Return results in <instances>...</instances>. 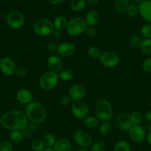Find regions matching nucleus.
Returning <instances> with one entry per match:
<instances>
[{
    "label": "nucleus",
    "mask_w": 151,
    "mask_h": 151,
    "mask_svg": "<svg viewBox=\"0 0 151 151\" xmlns=\"http://www.w3.org/2000/svg\"><path fill=\"white\" fill-rule=\"evenodd\" d=\"M1 125L10 131H22L28 125V119L25 113L13 110L6 112L0 119Z\"/></svg>",
    "instance_id": "obj_1"
},
{
    "label": "nucleus",
    "mask_w": 151,
    "mask_h": 151,
    "mask_svg": "<svg viewBox=\"0 0 151 151\" xmlns=\"http://www.w3.org/2000/svg\"><path fill=\"white\" fill-rule=\"evenodd\" d=\"M25 115L32 123H41L47 118L45 108L38 102H31L25 109Z\"/></svg>",
    "instance_id": "obj_2"
},
{
    "label": "nucleus",
    "mask_w": 151,
    "mask_h": 151,
    "mask_svg": "<svg viewBox=\"0 0 151 151\" xmlns=\"http://www.w3.org/2000/svg\"><path fill=\"white\" fill-rule=\"evenodd\" d=\"M113 109L108 100H99L95 108V116L101 122H107L112 118Z\"/></svg>",
    "instance_id": "obj_3"
},
{
    "label": "nucleus",
    "mask_w": 151,
    "mask_h": 151,
    "mask_svg": "<svg viewBox=\"0 0 151 151\" xmlns=\"http://www.w3.org/2000/svg\"><path fill=\"white\" fill-rule=\"evenodd\" d=\"M59 82L58 73L48 70L44 72L39 78V86L44 91H50L53 89Z\"/></svg>",
    "instance_id": "obj_4"
},
{
    "label": "nucleus",
    "mask_w": 151,
    "mask_h": 151,
    "mask_svg": "<svg viewBox=\"0 0 151 151\" xmlns=\"http://www.w3.org/2000/svg\"><path fill=\"white\" fill-rule=\"evenodd\" d=\"M87 27L85 20L81 17H74L68 22L67 32L71 36H78L85 32Z\"/></svg>",
    "instance_id": "obj_5"
},
{
    "label": "nucleus",
    "mask_w": 151,
    "mask_h": 151,
    "mask_svg": "<svg viewBox=\"0 0 151 151\" xmlns=\"http://www.w3.org/2000/svg\"><path fill=\"white\" fill-rule=\"evenodd\" d=\"M54 30L53 22L46 18L37 19L33 24V31L38 36H47Z\"/></svg>",
    "instance_id": "obj_6"
},
{
    "label": "nucleus",
    "mask_w": 151,
    "mask_h": 151,
    "mask_svg": "<svg viewBox=\"0 0 151 151\" xmlns=\"http://www.w3.org/2000/svg\"><path fill=\"white\" fill-rule=\"evenodd\" d=\"M99 61L104 67L113 68L119 63L120 58L116 52L108 50L102 53Z\"/></svg>",
    "instance_id": "obj_7"
},
{
    "label": "nucleus",
    "mask_w": 151,
    "mask_h": 151,
    "mask_svg": "<svg viewBox=\"0 0 151 151\" xmlns=\"http://www.w3.org/2000/svg\"><path fill=\"white\" fill-rule=\"evenodd\" d=\"M6 21L9 27L14 29H19L24 26L25 17L21 12L13 10L7 14Z\"/></svg>",
    "instance_id": "obj_8"
},
{
    "label": "nucleus",
    "mask_w": 151,
    "mask_h": 151,
    "mask_svg": "<svg viewBox=\"0 0 151 151\" xmlns=\"http://www.w3.org/2000/svg\"><path fill=\"white\" fill-rule=\"evenodd\" d=\"M71 111L76 119L84 120L89 114V107L87 103L83 100L73 102L71 106Z\"/></svg>",
    "instance_id": "obj_9"
},
{
    "label": "nucleus",
    "mask_w": 151,
    "mask_h": 151,
    "mask_svg": "<svg viewBox=\"0 0 151 151\" xmlns=\"http://www.w3.org/2000/svg\"><path fill=\"white\" fill-rule=\"evenodd\" d=\"M73 140L78 146L87 149L93 144V139L90 134L84 131H76L73 134Z\"/></svg>",
    "instance_id": "obj_10"
},
{
    "label": "nucleus",
    "mask_w": 151,
    "mask_h": 151,
    "mask_svg": "<svg viewBox=\"0 0 151 151\" xmlns=\"http://www.w3.org/2000/svg\"><path fill=\"white\" fill-rule=\"evenodd\" d=\"M129 137L132 142L136 144L142 143L146 138V132L142 126L133 125L129 130Z\"/></svg>",
    "instance_id": "obj_11"
},
{
    "label": "nucleus",
    "mask_w": 151,
    "mask_h": 151,
    "mask_svg": "<svg viewBox=\"0 0 151 151\" xmlns=\"http://www.w3.org/2000/svg\"><path fill=\"white\" fill-rule=\"evenodd\" d=\"M16 69V63L12 58L4 57L0 60V70L4 75L12 76L15 75Z\"/></svg>",
    "instance_id": "obj_12"
},
{
    "label": "nucleus",
    "mask_w": 151,
    "mask_h": 151,
    "mask_svg": "<svg viewBox=\"0 0 151 151\" xmlns=\"http://www.w3.org/2000/svg\"><path fill=\"white\" fill-rule=\"evenodd\" d=\"M86 95V88L81 84H75L70 88L68 96L73 102L80 101L84 99Z\"/></svg>",
    "instance_id": "obj_13"
},
{
    "label": "nucleus",
    "mask_w": 151,
    "mask_h": 151,
    "mask_svg": "<svg viewBox=\"0 0 151 151\" xmlns=\"http://www.w3.org/2000/svg\"><path fill=\"white\" fill-rule=\"evenodd\" d=\"M115 124L118 129L124 132L129 131L130 128L133 126L130 122V114L126 112L120 113L117 115L115 117Z\"/></svg>",
    "instance_id": "obj_14"
},
{
    "label": "nucleus",
    "mask_w": 151,
    "mask_h": 151,
    "mask_svg": "<svg viewBox=\"0 0 151 151\" xmlns=\"http://www.w3.org/2000/svg\"><path fill=\"white\" fill-rule=\"evenodd\" d=\"M76 46L70 42H63L58 45L57 51L59 57L68 58L72 56L76 52Z\"/></svg>",
    "instance_id": "obj_15"
},
{
    "label": "nucleus",
    "mask_w": 151,
    "mask_h": 151,
    "mask_svg": "<svg viewBox=\"0 0 151 151\" xmlns=\"http://www.w3.org/2000/svg\"><path fill=\"white\" fill-rule=\"evenodd\" d=\"M47 64L50 71L58 74L63 69V61L62 58L56 55H51L49 56L47 60Z\"/></svg>",
    "instance_id": "obj_16"
},
{
    "label": "nucleus",
    "mask_w": 151,
    "mask_h": 151,
    "mask_svg": "<svg viewBox=\"0 0 151 151\" xmlns=\"http://www.w3.org/2000/svg\"><path fill=\"white\" fill-rule=\"evenodd\" d=\"M139 9L142 17L145 21L151 23V1L149 0L142 1L139 4Z\"/></svg>",
    "instance_id": "obj_17"
},
{
    "label": "nucleus",
    "mask_w": 151,
    "mask_h": 151,
    "mask_svg": "<svg viewBox=\"0 0 151 151\" xmlns=\"http://www.w3.org/2000/svg\"><path fill=\"white\" fill-rule=\"evenodd\" d=\"M16 99L19 103L22 104H29L31 102H33V95L32 92L26 88H22L20 89L16 94Z\"/></svg>",
    "instance_id": "obj_18"
},
{
    "label": "nucleus",
    "mask_w": 151,
    "mask_h": 151,
    "mask_svg": "<svg viewBox=\"0 0 151 151\" xmlns=\"http://www.w3.org/2000/svg\"><path fill=\"white\" fill-rule=\"evenodd\" d=\"M53 148L56 151H71L72 144L68 139L61 138L56 140Z\"/></svg>",
    "instance_id": "obj_19"
},
{
    "label": "nucleus",
    "mask_w": 151,
    "mask_h": 151,
    "mask_svg": "<svg viewBox=\"0 0 151 151\" xmlns=\"http://www.w3.org/2000/svg\"><path fill=\"white\" fill-rule=\"evenodd\" d=\"M100 16L99 13L96 10H90L86 15L85 22L88 27H95L99 22Z\"/></svg>",
    "instance_id": "obj_20"
},
{
    "label": "nucleus",
    "mask_w": 151,
    "mask_h": 151,
    "mask_svg": "<svg viewBox=\"0 0 151 151\" xmlns=\"http://www.w3.org/2000/svg\"><path fill=\"white\" fill-rule=\"evenodd\" d=\"M130 4L129 0H115L114 10L118 13H126Z\"/></svg>",
    "instance_id": "obj_21"
},
{
    "label": "nucleus",
    "mask_w": 151,
    "mask_h": 151,
    "mask_svg": "<svg viewBox=\"0 0 151 151\" xmlns=\"http://www.w3.org/2000/svg\"><path fill=\"white\" fill-rule=\"evenodd\" d=\"M68 20H67L66 17L64 16H59L54 19L53 24V27H54L55 29H58V30L63 31L68 26Z\"/></svg>",
    "instance_id": "obj_22"
},
{
    "label": "nucleus",
    "mask_w": 151,
    "mask_h": 151,
    "mask_svg": "<svg viewBox=\"0 0 151 151\" xmlns=\"http://www.w3.org/2000/svg\"><path fill=\"white\" fill-rule=\"evenodd\" d=\"M58 75H59V80H62V81H65V82H68L73 78L74 72L70 68H63Z\"/></svg>",
    "instance_id": "obj_23"
},
{
    "label": "nucleus",
    "mask_w": 151,
    "mask_h": 151,
    "mask_svg": "<svg viewBox=\"0 0 151 151\" xmlns=\"http://www.w3.org/2000/svg\"><path fill=\"white\" fill-rule=\"evenodd\" d=\"M87 4L86 0H71L70 7L75 12H79L84 10Z\"/></svg>",
    "instance_id": "obj_24"
},
{
    "label": "nucleus",
    "mask_w": 151,
    "mask_h": 151,
    "mask_svg": "<svg viewBox=\"0 0 151 151\" xmlns=\"http://www.w3.org/2000/svg\"><path fill=\"white\" fill-rule=\"evenodd\" d=\"M41 141H42L45 148H50V147H54L55 144H56V139L53 134H46L44 135Z\"/></svg>",
    "instance_id": "obj_25"
},
{
    "label": "nucleus",
    "mask_w": 151,
    "mask_h": 151,
    "mask_svg": "<svg viewBox=\"0 0 151 151\" xmlns=\"http://www.w3.org/2000/svg\"><path fill=\"white\" fill-rule=\"evenodd\" d=\"M99 119L95 116H87L85 119L83 120L84 125L87 128L93 129V128H97L99 125Z\"/></svg>",
    "instance_id": "obj_26"
},
{
    "label": "nucleus",
    "mask_w": 151,
    "mask_h": 151,
    "mask_svg": "<svg viewBox=\"0 0 151 151\" xmlns=\"http://www.w3.org/2000/svg\"><path fill=\"white\" fill-rule=\"evenodd\" d=\"M140 50L145 55H151V38H144L142 40Z\"/></svg>",
    "instance_id": "obj_27"
},
{
    "label": "nucleus",
    "mask_w": 151,
    "mask_h": 151,
    "mask_svg": "<svg viewBox=\"0 0 151 151\" xmlns=\"http://www.w3.org/2000/svg\"><path fill=\"white\" fill-rule=\"evenodd\" d=\"M102 53L100 49L96 46H91L87 50V55L93 60H98L100 58Z\"/></svg>",
    "instance_id": "obj_28"
},
{
    "label": "nucleus",
    "mask_w": 151,
    "mask_h": 151,
    "mask_svg": "<svg viewBox=\"0 0 151 151\" xmlns=\"http://www.w3.org/2000/svg\"><path fill=\"white\" fill-rule=\"evenodd\" d=\"M113 151H131L130 145L125 140H120L115 143Z\"/></svg>",
    "instance_id": "obj_29"
},
{
    "label": "nucleus",
    "mask_w": 151,
    "mask_h": 151,
    "mask_svg": "<svg viewBox=\"0 0 151 151\" xmlns=\"http://www.w3.org/2000/svg\"><path fill=\"white\" fill-rule=\"evenodd\" d=\"M111 130H112V126L109 121L104 122L99 126V133L103 137H106V136L109 135L110 133L111 132Z\"/></svg>",
    "instance_id": "obj_30"
},
{
    "label": "nucleus",
    "mask_w": 151,
    "mask_h": 151,
    "mask_svg": "<svg viewBox=\"0 0 151 151\" xmlns=\"http://www.w3.org/2000/svg\"><path fill=\"white\" fill-rule=\"evenodd\" d=\"M130 122L132 125H139L142 120V115L139 111H133L130 114Z\"/></svg>",
    "instance_id": "obj_31"
},
{
    "label": "nucleus",
    "mask_w": 151,
    "mask_h": 151,
    "mask_svg": "<svg viewBox=\"0 0 151 151\" xmlns=\"http://www.w3.org/2000/svg\"><path fill=\"white\" fill-rule=\"evenodd\" d=\"M9 137H10V141L13 143H16V144L20 143L24 138L21 131H12Z\"/></svg>",
    "instance_id": "obj_32"
},
{
    "label": "nucleus",
    "mask_w": 151,
    "mask_h": 151,
    "mask_svg": "<svg viewBox=\"0 0 151 151\" xmlns=\"http://www.w3.org/2000/svg\"><path fill=\"white\" fill-rule=\"evenodd\" d=\"M141 34L144 38H151V24L147 23L142 25Z\"/></svg>",
    "instance_id": "obj_33"
},
{
    "label": "nucleus",
    "mask_w": 151,
    "mask_h": 151,
    "mask_svg": "<svg viewBox=\"0 0 151 151\" xmlns=\"http://www.w3.org/2000/svg\"><path fill=\"white\" fill-rule=\"evenodd\" d=\"M31 148L33 151H43L45 149V147L41 139H36L31 143Z\"/></svg>",
    "instance_id": "obj_34"
},
{
    "label": "nucleus",
    "mask_w": 151,
    "mask_h": 151,
    "mask_svg": "<svg viewBox=\"0 0 151 151\" xmlns=\"http://www.w3.org/2000/svg\"><path fill=\"white\" fill-rule=\"evenodd\" d=\"M142 38H141L139 35H133L130 39V45L133 48L135 49H140L141 45H142Z\"/></svg>",
    "instance_id": "obj_35"
},
{
    "label": "nucleus",
    "mask_w": 151,
    "mask_h": 151,
    "mask_svg": "<svg viewBox=\"0 0 151 151\" xmlns=\"http://www.w3.org/2000/svg\"><path fill=\"white\" fill-rule=\"evenodd\" d=\"M106 150V145L102 141L95 142L90 146L91 151H105Z\"/></svg>",
    "instance_id": "obj_36"
},
{
    "label": "nucleus",
    "mask_w": 151,
    "mask_h": 151,
    "mask_svg": "<svg viewBox=\"0 0 151 151\" xmlns=\"http://www.w3.org/2000/svg\"><path fill=\"white\" fill-rule=\"evenodd\" d=\"M126 13H127V16H130V17H135V16H136L139 13V6H138L137 4H130V6H129L128 8H127Z\"/></svg>",
    "instance_id": "obj_37"
},
{
    "label": "nucleus",
    "mask_w": 151,
    "mask_h": 151,
    "mask_svg": "<svg viewBox=\"0 0 151 151\" xmlns=\"http://www.w3.org/2000/svg\"><path fill=\"white\" fill-rule=\"evenodd\" d=\"M142 67L144 72L151 73V57L146 58L142 62Z\"/></svg>",
    "instance_id": "obj_38"
},
{
    "label": "nucleus",
    "mask_w": 151,
    "mask_h": 151,
    "mask_svg": "<svg viewBox=\"0 0 151 151\" xmlns=\"http://www.w3.org/2000/svg\"><path fill=\"white\" fill-rule=\"evenodd\" d=\"M13 147L11 143L8 141H2L0 142V151H13Z\"/></svg>",
    "instance_id": "obj_39"
},
{
    "label": "nucleus",
    "mask_w": 151,
    "mask_h": 151,
    "mask_svg": "<svg viewBox=\"0 0 151 151\" xmlns=\"http://www.w3.org/2000/svg\"><path fill=\"white\" fill-rule=\"evenodd\" d=\"M27 74H28V71H27L26 68L24 67V66H19V67L16 68L15 75L19 78H24V77L26 76Z\"/></svg>",
    "instance_id": "obj_40"
},
{
    "label": "nucleus",
    "mask_w": 151,
    "mask_h": 151,
    "mask_svg": "<svg viewBox=\"0 0 151 151\" xmlns=\"http://www.w3.org/2000/svg\"><path fill=\"white\" fill-rule=\"evenodd\" d=\"M84 33H85L88 37L93 38V37H95L96 35H97V30H96V29L94 27L87 26V27L86 28Z\"/></svg>",
    "instance_id": "obj_41"
},
{
    "label": "nucleus",
    "mask_w": 151,
    "mask_h": 151,
    "mask_svg": "<svg viewBox=\"0 0 151 151\" xmlns=\"http://www.w3.org/2000/svg\"><path fill=\"white\" fill-rule=\"evenodd\" d=\"M71 101L72 100H70V98L69 97V96H64L62 98L60 99V104L62 105V106H65V107H67V106H69L71 103Z\"/></svg>",
    "instance_id": "obj_42"
},
{
    "label": "nucleus",
    "mask_w": 151,
    "mask_h": 151,
    "mask_svg": "<svg viewBox=\"0 0 151 151\" xmlns=\"http://www.w3.org/2000/svg\"><path fill=\"white\" fill-rule=\"evenodd\" d=\"M58 45L56 44V43L55 42H50L47 44V50H48L50 52H54L57 51Z\"/></svg>",
    "instance_id": "obj_43"
},
{
    "label": "nucleus",
    "mask_w": 151,
    "mask_h": 151,
    "mask_svg": "<svg viewBox=\"0 0 151 151\" xmlns=\"http://www.w3.org/2000/svg\"><path fill=\"white\" fill-rule=\"evenodd\" d=\"M52 36L54 39L56 40H60L62 38V31L58 30V29H55L52 32Z\"/></svg>",
    "instance_id": "obj_44"
},
{
    "label": "nucleus",
    "mask_w": 151,
    "mask_h": 151,
    "mask_svg": "<svg viewBox=\"0 0 151 151\" xmlns=\"http://www.w3.org/2000/svg\"><path fill=\"white\" fill-rule=\"evenodd\" d=\"M22 135H23L24 137H31L32 135V133L33 131L29 128L28 126L25 127L23 130H22Z\"/></svg>",
    "instance_id": "obj_45"
},
{
    "label": "nucleus",
    "mask_w": 151,
    "mask_h": 151,
    "mask_svg": "<svg viewBox=\"0 0 151 151\" xmlns=\"http://www.w3.org/2000/svg\"><path fill=\"white\" fill-rule=\"evenodd\" d=\"M48 1L53 4H62L65 0H48Z\"/></svg>",
    "instance_id": "obj_46"
},
{
    "label": "nucleus",
    "mask_w": 151,
    "mask_h": 151,
    "mask_svg": "<svg viewBox=\"0 0 151 151\" xmlns=\"http://www.w3.org/2000/svg\"><path fill=\"white\" fill-rule=\"evenodd\" d=\"M145 117L149 122H151V110H149L145 114Z\"/></svg>",
    "instance_id": "obj_47"
},
{
    "label": "nucleus",
    "mask_w": 151,
    "mask_h": 151,
    "mask_svg": "<svg viewBox=\"0 0 151 151\" xmlns=\"http://www.w3.org/2000/svg\"><path fill=\"white\" fill-rule=\"evenodd\" d=\"M147 141L148 144L151 145V129L148 132L147 135Z\"/></svg>",
    "instance_id": "obj_48"
},
{
    "label": "nucleus",
    "mask_w": 151,
    "mask_h": 151,
    "mask_svg": "<svg viewBox=\"0 0 151 151\" xmlns=\"http://www.w3.org/2000/svg\"><path fill=\"white\" fill-rule=\"evenodd\" d=\"M87 3L91 4V5H94V4H96L98 2H99V0H86Z\"/></svg>",
    "instance_id": "obj_49"
},
{
    "label": "nucleus",
    "mask_w": 151,
    "mask_h": 151,
    "mask_svg": "<svg viewBox=\"0 0 151 151\" xmlns=\"http://www.w3.org/2000/svg\"><path fill=\"white\" fill-rule=\"evenodd\" d=\"M43 151H56L53 147H50V148H45Z\"/></svg>",
    "instance_id": "obj_50"
},
{
    "label": "nucleus",
    "mask_w": 151,
    "mask_h": 151,
    "mask_svg": "<svg viewBox=\"0 0 151 151\" xmlns=\"http://www.w3.org/2000/svg\"><path fill=\"white\" fill-rule=\"evenodd\" d=\"M133 1H136V2H142V1H144V0H133Z\"/></svg>",
    "instance_id": "obj_51"
},
{
    "label": "nucleus",
    "mask_w": 151,
    "mask_h": 151,
    "mask_svg": "<svg viewBox=\"0 0 151 151\" xmlns=\"http://www.w3.org/2000/svg\"><path fill=\"white\" fill-rule=\"evenodd\" d=\"M78 151H88L87 150V149H84V148H82V149H80V150H78Z\"/></svg>",
    "instance_id": "obj_52"
},
{
    "label": "nucleus",
    "mask_w": 151,
    "mask_h": 151,
    "mask_svg": "<svg viewBox=\"0 0 151 151\" xmlns=\"http://www.w3.org/2000/svg\"><path fill=\"white\" fill-rule=\"evenodd\" d=\"M150 107H151V100H150Z\"/></svg>",
    "instance_id": "obj_53"
},
{
    "label": "nucleus",
    "mask_w": 151,
    "mask_h": 151,
    "mask_svg": "<svg viewBox=\"0 0 151 151\" xmlns=\"http://www.w3.org/2000/svg\"><path fill=\"white\" fill-rule=\"evenodd\" d=\"M149 1H151V0H149Z\"/></svg>",
    "instance_id": "obj_54"
}]
</instances>
